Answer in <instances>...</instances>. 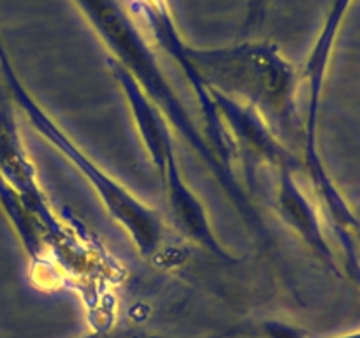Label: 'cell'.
Instances as JSON below:
<instances>
[{"label":"cell","mask_w":360,"mask_h":338,"mask_svg":"<svg viewBox=\"0 0 360 338\" xmlns=\"http://www.w3.org/2000/svg\"><path fill=\"white\" fill-rule=\"evenodd\" d=\"M348 338H360V333H357V334H354V337H348Z\"/></svg>","instance_id":"1"}]
</instances>
